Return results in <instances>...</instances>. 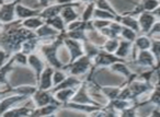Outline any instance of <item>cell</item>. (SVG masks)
Returning <instances> with one entry per match:
<instances>
[{
  "instance_id": "obj_1",
  "label": "cell",
  "mask_w": 160,
  "mask_h": 117,
  "mask_svg": "<svg viewBox=\"0 0 160 117\" xmlns=\"http://www.w3.org/2000/svg\"><path fill=\"white\" fill-rule=\"evenodd\" d=\"M64 43V40L56 41L54 43H51L48 45H43L42 46V53L45 56L46 60L49 62L52 67H54L55 69H62L64 68V64L59 60V58L57 57V51L59 45Z\"/></svg>"
},
{
  "instance_id": "obj_2",
  "label": "cell",
  "mask_w": 160,
  "mask_h": 117,
  "mask_svg": "<svg viewBox=\"0 0 160 117\" xmlns=\"http://www.w3.org/2000/svg\"><path fill=\"white\" fill-rule=\"evenodd\" d=\"M92 61H93V59L91 57L83 55L82 57L76 59L75 61L69 62V65H67V66H64V68L67 69L72 76L77 77V76L83 75V73L87 72L89 70L90 66H91Z\"/></svg>"
},
{
  "instance_id": "obj_3",
  "label": "cell",
  "mask_w": 160,
  "mask_h": 117,
  "mask_svg": "<svg viewBox=\"0 0 160 117\" xmlns=\"http://www.w3.org/2000/svg\"><path fill=\"white\" fill-rule=\"evenodd\" d=\"M64 44L69 51V57H70V61L69 62L75 61L76 59L82 57L83 55H86L85 47H83V44L81 43V41L73 40V38L67 37V36L65 35Z\"/></svg>"
},
{
  "instance_id": "obj_4",
  "label": "cell",
  "mask_w": 160,
  "mask_h": 117,
  "mask_svg": "<svg viewBox=\"0 0 160 117\" xmlns=\"http://www.w3.org/2000/svg\"><path fill=\"white\" fill-rule=\"evenodd\" d=\"M21 0H16V1H11V2L2 3L1 5V11H0V18H1V22L2 24H7V23L13 22L17 19L16 13V8L17 5L20 2Z\"/></svg>"
},
{
  "instance_id": "obj_5",
  "label": "cell",
  "mask_w": 160,
  "mask_h": 117,
  "mask_svg": "<svg viewBox=\"0 0 160 117\" xmlns=\"http://www.w3.org/2000/svg\"><path fill=\"white\" fill-rule=\"evenodd\" d=\"M156 19H157V17L153 14V12L142 11V13H139L138 21H139L140 30H142V33L148 34L149 32H150V30L152 29L153 24L157 22Z\"/></svg>"
},
{
  "instance_id": "obj_6",
  "label": "cell",
  "mask_w": 160,
  "mask_h": 117,
  "mask_svg": "<svg viewBox=\"0 0 160 117\" xmlns=\"http://www.w3.org/2000/svg\"><path fill=\"white\" fill-rule=\"evenodd\" d=\"M54 71L55 70H54L52 66L45 67L43 72L41 73L40 80H38V82H40L38 89H40V90L48 91V90H51L52 88H54V82H53Z\"/></svg>"
},
{
  "instance_id": "obj_7",
  "label": "cell",
  "mask_w": 160,
  "mask_h": 117,
  "mask_svg": "<svg viewBox=\"0 0 160 117\" xmlns=\"http://www.w3.org/2000/svg\"><path fill=\"white\" fill-rule=\"evenodd\" d=\"M32 101H33L34 105L38 108L43 107V106L48 105V104H52V103H57V104L59 103L58 101H54V97L52 96L47 91L40 90V89H38L35 92V94L32 96Z\"/></svg>"
},
{
  "instance_id": "obj_8",
  "label": "cell",
  "mask_w": 160,
  "mask_h": 117,
  "mask_svg": "<svg viewBox=\"0 0 160 117\" xmlns=\"http://www.w3.org/2000/svg\"><path fill=\"white\" fill-rule=\"evenodd\" d=\"M122 60L121 58H118L116 55L114 54H111L107 51H100L99 54L93 58V61L96 66H111L113 65L114 62L116 61H120Z\"/></svg>"
},
{
  "instance_id": "obj_9",
  "label": "cell",
  "mask_w": 160,
  "mask_h": 117,
  "mask_svg": "<svg viewBox=\"0 0 160 117\" xmlns=\"http://www.w3.org/2000/svg\"><path fill=\"white\" fill-rule=\"evenodd\" d=\"M27 97L28 96L20 95V94H16V93H14L13 95L7 97V99H2V101H1V115H2L3 113L7 112V110H11V108L17 107L18 104L23 103Z\"/></svg>"
},
{
  "instance_id": "obj_10",
  "label": "cell",
  "mask_w": 160,
  "mask_h": 117,
  "mask_svg": "<svg viewBox=\"0 0 160 117\" xmlns=\"http://www.w3.org/2000/svg\"><path fill=\"white\" fill-rule=\"evenodd\" d=\"M71 102H75V103H79V104H93V105H99L97 102L94 103L91 97L89 96L88 91L86 90V84H81L79 86V89L76 91L75 95L71 99Z\"/></svg>"
},
{
  "instance_id": "obj_11",
  "label": "cell",
  "mask_w": 160,
  "mask_h": 117,
  "mask_svg": "<svg viewBox=\"0 0 160 117\" xmlns=\"http://www.w3.org/2000/svg\"><path fill=\"white\" fill-rule=\"evenodd\" d=\"M157 58L153 55V53L149 49L147 51H139L137 55V62L139 66L144 67H155L157 64Z\"/></svg>"
},
{
  "instance_id": "obj_12",
  "label": "cell",
  "mask_w": 160,
  "mask_h": 117,
  "mask_svg": "<svg viewBox=\"0 0 160 117\" xmlns=\"http://www.w3.org/2000/svg\"><path fill=\"white\" fill-rule=\"evenodd\" d=\"M41 11H42V10H38V9L35 10V9H31V8H29V7H25V6H23L21 2H19L16 8L17 18L20 19V20H24V19H28V18L40 16Z\"/></svg>"
},
{
  "instance_id": "obj_13",
  "label": "cell",
  "mask_w": 160,
  "mask_h": 117,
  "mask_svg": "<svg viewBox=\"0 0 160 117\" xmlns=\"http://www.w3.org/2000/svg\"><path fill=\"white\" fill-rule=\"evenodd\" d=\"M72 5V3H71ZM66 6L68 5H59V3H56V5H51L48 7L44 8V9L41 11L40 16L42 17L43 19L47 20L49 18H53V17H56V16H59L62 13V9H64Z\"/></svg>"
},
{
  "instance_id": "obj_14",
  "label": "cell",
  "mask_w": 160,
  "mask_h": 117,
  "mask_svg": "<svg viewBox=\"0 0 160 117\" xmlns=\"http://www.w3.org/2000/svg\"><path fill=\"white\" fill-rule=\"evenodd\" d=\"M79 3L75 2V3H72V5H68V6H66L64 9H62L60 16L62 17V19H64L66 23H68V24H69L70 22H73V21L78 20V18H79V14H78V12L75 10V7H78V6H79Z\"/></svg>"
},
{
  "instance_id": "obj_15",
  "label": "cell",
  "mask_w": 160,
  "mask_h": 117,
  "mask_svg": "<svg viewBox=\"0 0 160 117\" xmlns=\"http://www.w3.org/2000/svg\"><path fill=\"white\" fill-rule=\"evenodd\" d=\"M35 33L38 35V37L40 38H47V37H55L58 36L62 32L57 31L56 29H54L52 25H49L48 23L45 22L41 27H38V30H35Z\"/></svg>"
},
{
  "instance_id": "obj_16",
  "label": "cell",
  "mask_w": 160,
  "mask_h": 117,
  "mask_svg": "<svg viewBox=\"0 0 160 117\" xmlns=\"http://www.w3.org/2000/svg\"><path fill=\"white\" fill-rule=\"evenodd\" d=\"M29 65L31 66V68L35 71L36 73V80H40L41 73L43 72V70L45 69V65L43 62V60L38 57L35 54H31L29 55Z\"/></svg>"
},
{
  "instance_id": "obj_17",
  "label": "cell",
  "mask_w": 160,
  "mask_h": 117,
  "mask_svg": "<svg viewBox=\"0 0 160 117\" xmlns=\"http://www.w3.org/2000/svg\"><path fill=\"white\" fill-rule=\"evenodd\" d=\"M147 81L142 82V81H133V83L131 84V90H132V94L133 97H137L142 94H145L148 91L152 90V86L150 84L146 83Z\"/></svg>"
},
{
  "instance_id": "obj_18",
  "label": "cell",
  "mask_w": 160,
  "mask_h": 117,
  "mask_svg": "<svg viewBox=\"0 0 160 117\" xmlns=\"http://www.w3.org/2000/svg\"><path fill=\"white\" fill-rule=\"evenodd\" d=\"M76 88H69V89H62V90L55 91V99L57 100L59 103L67 104L69 101H71L72 96L76 93Z\"/></svg>"
},
{
  "instance_id": "obj_19",
  "label": "cell",
  "mask_w": 160,
  "mask_h": 117,
  "mask_svg": "<svg viewBox=\"0 0 160 117\" xmlns=\"http://www.w3.org/2000/svg\"><path fill=\"white\" fill-rule=\"evenodd\" d=\"M81 85V81L78 79L76 76H71V77H67L64 81L62 82L58 85L54 86L53 88V92L58 90H62V89H69V88H77V86Z\"/></svg>"
},
{
  "instance_id": "obj_20",
  "label": "cell",
  "mask_w": 160,
  "mask_h": 117,
  "mask_svg": "<svg viewBox=\"0 0 160 117\" xmlns=\"http://www.w3.org/2000/svg\"><path fill=\"white\" fill-rule=\"evenodd\" d=\"M46 22L45 19H43L41 16L32 17V18H28L22 20V27H27L29 30H38V27H42L44 23Z\"/></svg>"
},
{
  "instance_id": "obj_21",
  "label": "cell",
  "mask_w": 160,
  "mask_h": 117,
  "mask_svg": "<svg viewBox=\"0 0 160 117\" xmlns=\"http://www.w3.org/2000/svg\"><path fill=\"white\" fill-rule=\"evenodd\" d=\"M35 110L33 108H29V107H14L11 110H7L6 113H3L1 116L6 117V116H11V117H20V116H27V115H32L34 114Z\"/></svg>"
},
{
  "instance_id": "obj_22",
  "label": "cell",
  "mask_w": 160,
  "mask_h": 117,
  "mask_svg": "<svg viewBox=\"0 0 160 117\" xmlns=\"http://www.w3.org/2000/svg\"><path fill=\"white\" fill-rule=\"evenodd\" d=\"M120 22L122 23L124 27H127L129 29H133L134 31H136L137 33L142 32L140 30V24L138 19H135L132 16H124V17H120Z\"/></svg>"
},
{
  "instance_id": "obj_23",
  "label": "cell",
  "mask_w": 160,
  "mask_h": 117,
  "mask_svg": "<svg viewBox=\"0 0 160 117\" xmlns=\"http://www.w3.org/2000/svg\"><path fill=\"white\" fill-rule=\"evenodd\" d=\"M132 47H133V42L127 41V40L121 41L115 55L118 56V58H121V59H122V58H126L127 56L129 55V53H131Z\"/></svg>"
},
{
  "instance_id": "obj_24",
  "label": "cell",
  "mask_w": 160,
  "mask_h": 117,
  "mask_svg": "<svg viewBox=\"0 0 160 117\" xmlns=\"http://www.w3.org/2000/svg\"><path fill=\"white\" fill-rule=\"evenodd\" d=\"M110 67H111V70L115 71V72L120 73V75H123L125 78H131V76H132L131 70H129V68L124 62H122V60L114 62V64L111 65Z\"/></svg>"
},
{
  "instance_id": "obj_25",
  "label": "cell",
  "mask_w": 160,
  "mask_h": 117,
  "mask_svg": "<svg viewBox=\"0 0 160 117\" xmlns=\"http://www.w3.org/2000/svg\"><path fill=\"white\" fill-rule=\"evenodd\" d=\"M46 23H48L49 25H52V27H54V29H56L57 31L59 32H64L65 31V27H66V22H65V20L62 19V17L60 16H56V17H53V18H49L47 19Z\"/></svg>"
},
{
  "instance_id": "obj_26",
  "label": "cell",
  "mask_w": 160,
  "mask_h": 117,
  "mask_svg": "<svg viewBox=\"0 0 160 117\" xmlns=\"http://www.w3.org/2000/svg\"><path fill=\"white\" fill-rule=\"evenodd\" d=\"M38 89L36 86H31V85H20L17 86V88L12 89V92L16 93V94L24 95V96H33L35 94V92Z\"/></svg>"
},
{
  "instance_id": "obj_27",
  "label": "cell",
  "mask_w": 160,
  "mask_h": 117,
  "mask_svg": "<svg viewBox=\"0 0 160 117\" xmlns=\"http://www.w3.org/2000/svg\"><path fill=\"white\" fill-rule=\"evenodd\" d=\"M151 44H152V41L146 35L138 36L135 41V46L137 47L139 51H147V49H150Z\"/></svg>"
},
{
  "instance_id": "obj_28",
  "label": "cell",
  "mask_w": 160,
  "mask_h": 117,
  "mask_svg": "<svg viewBox=\"0 0 160 117\" xmlns=\"http://www.w3.org/2000/svg\"><path fill=\"white\" fill-rule=\"evenodd\" d=\"M101 92L103 93L105 97L109 99V101H112V100H115L118 97L121 92L120 88H114V86H104L102 88V91Z\"/></svg>"
},
{
  "instance_id": "obj_29",
  "label": "cell",
  "mask_w": 160,
  "mask_h": 117,
  "mask_svg": "<svg viewBox=\"0 0 160 117\" xmlns=\"http://www.w3.org/2000/svg\"><path fill=\"white\" fill-rule=\"evenodd\" d=\"M97 6L94 2H90V3H87V7L85 8L83 12L81 13V20L82 21H91L93 19V13H94V10H96Z\"/></svg>"
},
{
  "instance_id": "obj_30",
  "label": "cell",
  "mask_w": 160,
  "mask_h": 117,
  "mask_svg": "<svg viewBox=\"0 0 160 117\" xmlns=\"http://www.w3.org/2000/svg\"><path fill=\"white\" fill-rule=\"evenodd\" d=\"M36 38H30V40H27L24 43L22 44V47H21V51H23L27 55H31L33 54V51H35L36 48Z\"/></svg>"
},
{
  "instance_id": "obj_31",
  "label": "cell",
  "mask_w": 160,
  "mask_h": 117,
  "mask_svg": "<svg viewBox=\"0 0 160 117\" xmlns=\"http://www.w3.org/2000/svg\"><path fill=\"white\" fill-rule=\"evenodd\" d=\"M121 41L118 38H108L105 44L103 45V49L111 54H115L116 51L118 48V45H120Z\"/></svg>"
},
{
  "instance_id": "obj_32",
  "label": "cell",
  "mask_w": 160,
  "mask_h": 117,
  "mask_svg": "<svg viewBox=\"0 0 160 117\" xmlns=\"http://www.w3.org/2000/svg\"><path fill=\"white\" fill-rule=\"evenodd\" d=\"M58 104L57 103H52L48 104V105H45L43 107L38 108V113H35L36 115H44V116H47V115H53L56 113V110H58Z\"/></svg>"
},
{
  "instance_id": "obj_33",
  "label": "cell",
  "mask_w": 160,
  "mask_h": 117,
  "mask_svg": "<svg viewBox=\"0 0 160 117\" xmlns=\"http://www.w3.org/2000/svg\"><path fill=\"white\" fill-rule=\"evenodd\" d=\"M160 6V0H142V8L144 11L153 12Z\"/></svg>"
},
{
  "instance_id": "obj_34",
  "label": "cell",
  "mask_w": 160,
  "mask_h": 117,
  "mask_svg": "<svg viewBox=\"0 0 160 117\" xmlns=\"http://www.w3.org/2000/svg\"><path fill=\"white\" fill-rule=\"evenodd\" d=\"M124 40H127V41H131V42H135L136 38L138 37L137 36V32L134 31L133 29H129L127 27H123V30H122V34H121Z\"/></svg>"
},
{
  "instance_id": "obj_35",
  "label": "cell",
  "mask_w": 160,
  "mask_h": 117,
  "mask_svg": "<svg viewBox=\"0 0 160 117\" xmlns=\"http://www.w3.org/2000/svg\"><path fill=\"white\" fill-rule=\"evenodd\" d=\"M94 3H96L97 8H99V9L107 10V11L112 12V13H114V14H116V16H118L115 9L112 7L111 3H110L108 0H94Z\"/></svg>"
},
{
  "instance_id": "obj_36",
  "label": "cell",
  "mask_w": 160,
  "mask_h": 117,
  "mask_svg": "<svg viewBox=\"0 0 160 117\" xmlns=\"http://www.w3.org/2000/svg\"><path fill=\"white\" fill-rule=\"evenodd\" d=\"M13 60L21 66H25L27 64H29V55L24 54L23 51H18V53L14 54Z\"/></svg>"
},
{
  "instance_id": "obj_37",
  "label": "cell",
  "mask_w": 160,
  "mask_h": 117,
  "mask_svg": "<svg viewBox=\"0 0 160 117\" xmlns=\"http://www.w3.org/2000/svg\"><path fill=\"white\" fill-rule=\"evenodd\" d=\"M67 78L66 73L64 71H60V69H56L54 71V76H53V82H54V86L60 84L65 79Z\"/></svg>"
},
{
  "instance_id": "obj_38",
  "label": "cell",
  "mask_w": 160,
  "mask_h": 117,
  "mask_svg": "<svg viewBox=\"0 0 160 117\" xmlns=\"http://www.w3.org/2000/svg\"><path fill=\"white\" fill-rule=\"evenodd\" d=\"M151 51L153 53V55L156 56L157 60H160V40H153L152 44H151Z\"/></svg>"
},
{
  "instance_id": "obj_39",
  "label": "cell",
  "mask_w": 160,
  "mask_h": 117,
  "mask_svg": "<svg viewBox=\"0 0 160 117\" xmlns=\"http://www.w3.org/2000/svg\"><path fill=\"white\" fill-rule=\"evenodd\" d=\"M150 101L152 102L153 104H156V105L160 106V88L155 89V90L152 91V93H151V95H150Z\"/></svg>"
},
{
  "instance_id": "obj_40",
  "label": "cell",
  "mask_w": 160,
  "mask_h": 117,
  "mask_svg": "<svg viewBox=\"0 0 160 117\" xmlns=\"http://www.w3.org/2000/svg\"><path fill=\"white\" fill-rule=\"evenodd\" d=\"M148 35H160V22H156L153 24L152 29L150 30V32L148 33Z\"/></svg>"
},
{
  "instance_id": "obj_41",
  "label": "cell",
  "mask_w": 160,
  "mask_h": 117,
  "mask_svg": "<svg viewBox=\"0 0 160 117\" xmlns=\"http://www.w3.org/2000/svg\"><path fill=\"white\" fill-rule=\"evenodd\" d=\"M76 0H55L56 3H59V5H71V3H75Z\"/></svg>"
},
{
  "instance_id": "obj_42",
  "label": "cell",
  "mask_w": 160,
  "mask_h": 117,
  "mask_svg": "<svg viewBox=\"0 0 160 117\" xmlns=\"http://www.w3.org/2000/svg\"><path fill=\"white\" fill-rule=\"evenodd\" d=\"M49 2H51V0H38V3H40V6L43 8H46V7H48V6H51Z\"/></svg>"
},
{
  "instance_id": "obj_43",
  "label": "cell",
  "mask_w": 160,
  "mask_h": 117,
  "mask_svg": "<svg viewBox=\"0 0 160 117\" xmlns=\"http://www.w3.org/2000/svg\"><path fill=\"white\" fill-rule=\"evenodd\" d=\"M153 14H155L157 18H160V6L155 10V11H153Z\"/></svg>"
},
{
  "instance_id": "obj_44",
  "label": "cell",
  "mask_w": 160,
  "mask_h": 117,
  "mask_svg": "<svg viewBox=\"0 0 160 117\" xmlns=\"http://www.w3.org/2000/svg\"><path fill=\"white\" fill-rule=\"evenodd\" d=\"M79 2H85V3H90V2H94V0H79Z\"/></svg>"
},
{
  "instance_id": "obj_45",
  "label": "cell",
  "mask_w": 160,
  "mask_h": 117,
  "mask_svg": "<svg viewBox=\"0 0 160 117\" xmlns=\"http://www.w3.org/2000/svg\"><path fill=\"white\" fill-rule=\"evenodd\" d=\"M8 2H11V1H16V0H7ZM2 3H5V0H2ZM2 3H1V5H2Z\"/></svg>"
}]
</instances>
